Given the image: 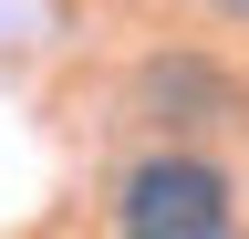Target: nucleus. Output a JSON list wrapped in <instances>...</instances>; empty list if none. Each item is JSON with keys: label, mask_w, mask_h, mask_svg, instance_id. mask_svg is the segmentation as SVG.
Here are the masks:
<instances>
[{"label": "nucleus", "mask_w": 249, "mask_h": 239, "mask_svg": "<svg viewBox=\"0 0 249 239\" xmlns=\"http://www.w3.org/2000/svg\"><path fill=\"white\" fill-rule=\"evenodd\" d=\"M114 239H249L229 166L197 146H156L114 177Z\"/></svg>", "instance_id": "f257e3e1"}, {"label": "nucleus", "mask_w": 249, "mask_h": 239, "mask_svg": "<svg viewBox=\"0 0 249 239\" xmlns=\"http://www.w3.org/2000/svg\"><path fill=\"white\" fill-rule=\"evenodd\" d=\"M135 104H145V125H229V114H239V83L218 73L208 52H166V63L135 73Z\"/></svg>", "instance_id": "f03ea898"}, {"label": "nucleus", "mask_w": 249, "mask_h": 239, "mask_svg": "<svg viewBox=\"0 0 249 239\" xmlns=\"http://www.w3.org/2000/svg\"><path fill=\"white\" fill-rule=\"evenodd\" d=\"M218 11H249V0H218Z\"/></svg>", "instance_id": "7ed1b4c3"}]
</instances>
